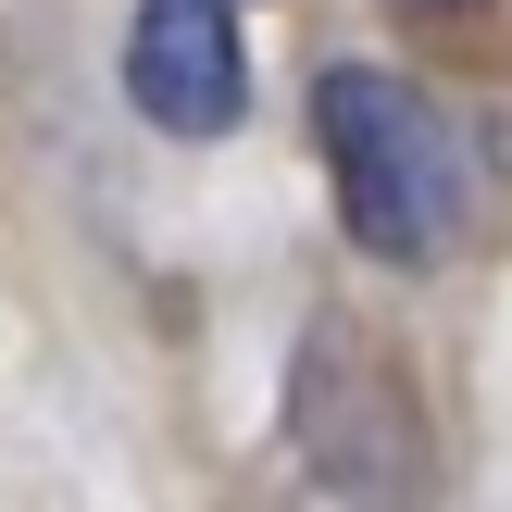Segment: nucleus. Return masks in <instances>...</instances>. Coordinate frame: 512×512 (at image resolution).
Returning <instances> with one entry per match:
<instances>
[{"label": "nucleus", "mask_w": 512, "mask_h": 512, "mask_svg": "<svg viewBox=\"0 0 512 512\" xmlns=\"http://www.w3.org/2000/svg\"><path fill=\"white\" fill-rule=\"evenodd\" d=\"M288 450L350 512H425L438 500V413H425L413 363L350 300H325L288 350Z\"/></svg>", "instance_id": "obj_1"}, {"label": "nucleus", "mask_w": 512, "mask_h": 512, "mask_svg": "<svg viewBox=\"0 0 512 512\" xmlns=\"http://www.w3.org/2000/svg\"><path fill=\"white\" fill-rule=\"evenodd\" d=\"M400 13H450V0H400Z\"/></svg>", "instance_id": "obj_4"}, {"label": "nucleus", "mask_w": 512, "mask_h": 512, "mask_svg": "<svg viewBox=\"0 0 512 512\" xmlns=\"http://www.w3.org/2000/svg\"><path fill=\"white\" fill-rule=\"evenodd\" d=\"M125 100H138L163 138H225V125L250 113L238 0H138V25H125Z\"/></svg>", "instance_id": "obj_3"}, {"label": "nucleus", "mask_w": 512, "mask_h": 512, "mask_svg": "<svg viewBox=\"0 0 512 512\" xmlns=\"http://www.w3.org/2000/svg\"><path fill=\"white\" fill-rule=\"evenodd\" d=\"M313 138H325V175H338V225L375 263H400V275L450 263V238H463V138H450V113L413 75L325 63L313 75Z\"/></svg>", "instance_id": "obj_2"}]
</instances>
